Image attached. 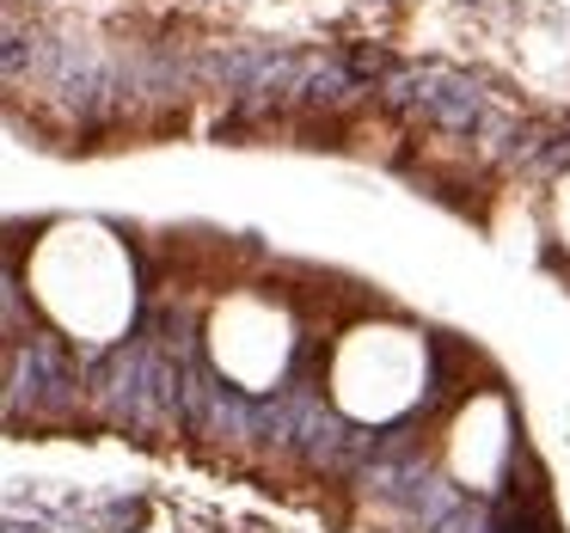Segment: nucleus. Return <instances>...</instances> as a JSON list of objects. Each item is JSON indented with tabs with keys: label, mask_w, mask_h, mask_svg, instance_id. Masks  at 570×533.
Returning <instances> with one entry per match:
<instances>
[{
	"label": "nucleus",
	"mask_w": 570,
	"mask_h": 533,
	"mask_svg": "<svg viewBox=\"0 0 570 533\" xmlns=\"http://www.w3.org/2000/svg\"><path fill=\"white\" fill-rule=\"evenodd\" d=\"M362 80L350 75V62H307V80H301L295 105H307V111H344V105L362 99Z\"/></svg>",
	"instance_id": "1"
},
{
	"label": "nucleus",
	"mask_w": 570,
	"mask_h": 533,
	"mask_svg": "<svg viewBox=\"0 0 570 533\" xmlns=\"http://www.w3.org/2000/svg\"><path fill=\"white\" fill-rule=\"evenodd\" d=\"M399 509H405V521H411L417 533H435L448 515H460V491H454L448 478H435V472H423V478L411 484L405 496H399Z\"/></svg>",
	"instance_id": "2"
},
{
	"label": "nucleus",
	"mask_w": 570,
	"mask_h": 533,
	"mask_svg": "<svg viewBox=\"0 0 570 533\" xmlns=\"http://www.w3.org/2000/svg\"><path fill=\"white\" fill-rule=\"evenodd\" d=\"M564 166H570V141H552V148L540 154V166H533V172H546V178H552V172H564Z\"/></svg>",
	"instance_id": "3"
},
{
	"label": "nucleus",
	"mask_w": 570,
	"mask_h": 533,
	"mask_svg": "<svg viewBox=\"0 0 570 533\" xmlns=\"http://www.w3.org/2000/svg\"><path fill=\"white\" fill-rule=\"evenodd\" d=\"M435 533H484V521L472 515V509H460V515H448V521H442V527H435Z\"/></svg>",
	"instance_id": "4"
},
{
	"label": "nucleus",
	"mask_w": 570,
	"mask_h": 533,
	"mask_svg": "<svg viewBox=\"0 0 570 533\" xmlns=\"http://www.w3.org/2000/svg\"><path fill=\"white\" fill-rule=\"evenodd\" d=\"M7 533H38V527H26V521H13V527H7Z\"/></svg>",
	"instance_id": "5"
}]
</instances>
